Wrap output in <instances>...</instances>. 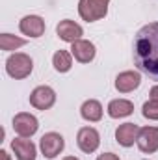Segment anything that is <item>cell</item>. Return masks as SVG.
Segmentation results:
<instances>
[{"label":"cell","instance_id":"6da1fadb","mask_svg":"<svg viewBox=\"0 0 158 160\" xmlns=\"http://www.w3.org/2000/svg\"><path fill=\"white\" fill-rule=\"evenodd\" d=\"M134 62L141 73L158 80V22L145 24L136 34Z\"/></svg>","mask_w":158,"mask_h":160},{"label":"cell","instance_id":"7a4b0ae2","mask_svg":"<svg viewBox=\"0 0 158 160\" xmlns=\"http://www.w3.org/2000/svg\"><path fill=\"white\" fill-rule=\"evenodd\" d=\"M32 69H34V62L24 52H15L6 60V71L15 80H22L26 77H30Z\"/></svg>","mask_w":158,"mask_h":160},{"label":"cell","instance_id":"3957f363","mask_svg":"<svg viewBox=\"0 0 158 160\" xmlns=\"http://www.w3.org/2000/svg\"><path fill=\"white\" fill-rule=\"evenodd\" d=\"M108 6H110V0H80L78 13L84 21L95 22V21H101L106 17Z\"/></svg>","mask_w":158,"mask_h":160},{"label":"cell","instance_id":"277c9868","mask_svg":"<svg viewBox=\"0 0 158 160\" xmlns=\"http://www.w3.org/2000/svg\"><path fill=\"white\" fill-rule=\"evenodd\" d=\"M39 128V121L36 116L28 114V112H21L13 118V130L21 136V138H32Z\"/></svg>","mask_w":158,"mask_h":160},{"label":"cell","instance_id":"5b68a950","mask_svg":"<svg viewBox=\"0 0 158 160\" xmlns=\"http://www.w3.org/2000/svg\"><path fill=\"white\" fill-rule=\"evenodd\" d=\"M39 147H41V153H43L47 158H56V157L63 151L65 140H63V136L58 134V132H47V134H43V138H41Z\"/></svg>","mask_w":158,"mask_h":160},{"label":"cell","instance_id":"8992f818","mask_svg":"<svg viewBox=\"0 0 158 160\" xmlns=\"http://www.w3.org/2000/svg\"><path fill=\"white\" fill-rule=\"evenodd\" d=\"M56 102V91L50 86H37L30 93V104L37 110H48Z\"/></svg>","mask_w":158,"mask_h":160},{"label":"cell","instance_id":"52a82bcc","mask_svg":"<svg viewBox=\"0 0 158 160\" xmlns=\"http://www.w3.org/2000/svg\"><path fill=\"white\" fill-rule=\"evenodd\" d=\"M77 143L84 153H95L101 145V134L97 132V128L93 127H84L80 128L78 134H77Z\"/></svg>","mask_w":158,"mask_h":160},{"label":"cell","instance_id":"ba28073f","mask_svg":"<svg viewBox=\"0 0 158 160\" xmlns=\"http://www.w3.org/2000/svg\"><path fill=\"white\" fill-rule=\"evenodd\" d=\"M138 147L141 153H156L158 151V127H143L140 128L138 140H136Z\"/></svg>","mask_w":158,"mask_h":160},{"label":"cell","instance_id":"9c48e42d","mask_svg":"<svg viewBox=\"0 0 158 160\" xmlns=\"http://www.w3.org/2000/svg\"><path fill=\"white\" fill-rule=\"evenodd\" d=\"M19 28L28 38H41L45 34V21L39 15H26V17L21 19Z\"/></svg>","mask_w":158,"mask_h":160},{"label":"cell","instance_id":"30bf717a","mask_svg":"<svg viewBox=\"0 0 158 160\" xmlns=\"http://www.w3.org/2000/svg\"><path fill=\"white\" fill-rule=\"evenodd\" d=\"M56 34H58V38L62 41L75 43V41H78L80 38L84 36V30H82V26L77 24L75 21L65 19V21H62V22L56 26Z\"/></svg>","mask_w":158,"mask_h":160},{"label":"cell","instance_id":"8fae6325","mask_svg":"<svg viewBox=\"0 0 158 160\" xmlns=\"http://www.w3.org/2000/svg\"><path fill=\"white\" fill-rule=\"evenodd\" d=\"M73 47H71V54L75 56V60L80 62V63H89V62H93V58H95V45L91 43V41H86V39H78L75 41V43H71Z\"/></svg>","mask_w":158,"mask_h":160},{"label":"cell","instance_id":"7c38bea8","mask_svg":"<svg viewBox=\"0 0 158 160\" xmlns=\"http://www.w3.org/2000/svg\"><path fill=\"white\" fill-rule=\"evenodd\" d=\"M11 149H13L17 160H36V155H37V149H36L34 142L28 140V138L13 140L11 142Z\"/></svg>","mask_w":158,"mask_h":160},{"label":"cell","instance_id":"4fadbf2b","mask_svg":"<svg viewBox=\"0 0 158 160\" xmlns=\"http://www.w3.org/2000/svg\"><path fill=\"white\" fill-rule=\"evenodd\" d=\"M138 134H140V127L138 125L123 123V125H119L117 130H116V140H117L119 145H123V147H132L134 142L138 140Z\"/></svg>","mask_w":158,"mask_h":160},{"label":"cell","instance_id":"5bb4252c","mask_svg":"<svg viewBox=\"0 0 158 160\" xmlns=\"http://www.w3.org/2000/svg\"><path fill=\"white\" fill-rule=\"evenodd\" d=\"M141 84V77L136 71H123L116 78V89L119 93H130Z\"/></svg>","mask_w":158,"mask_h":160},{"label":"cell","instance_id":"9a60e30c","mask_svg":"<svg viewBox=\"0 0 158 160\" xmlns=\"http://www.w3.org/2000/svg\"><path fill=\"white\" fill-rule=\"evenodd\" d=\"M134 112V104L126 99H114L108 104V116L114 119H121V118H128Z\"/></svg>","mask_w":158,"mask_h":160},{"label":"cell","instance_id":"2e32d148","mask_svg":"<svg viewBox=\"0 0 158 160\" xmlns=\"http://www.w3.org/2000/svg\"><path fill=\"white\" fill-rule=\"evenodd\" d=\"M80 114H82L84 119L89 121V123L101 121L102 119V104H101L99 101H95V99H89V101H86V102L82 104Z\"/></svg>","mask_w":158,"mask_h":160},{"label":"cell","instance_id":"e0dca14e","mask_svg":"<svg viewBox=\"0 0 158 160\" xmlns=\"http://www.w3.org/2000/svg\"><path fill=\"white\" fill-rule=\"evenodd\" d=\"M52 65L58 73H67L71 67H73V54L67 52V50H58L54 56H52Z\"/></svg>","mask_w":158,"mask_h":160},{"label":"cell","instance_id":"ac0fdd59","mask_svg":"<svg viewBox=\"0 0 158 160\" xmlns=\"http://www.w3.org/2000/svg\"><path fill=\"white\" fill-rule=\"evenodd\" d=\"M26 39L22 38H15L11 34H2L0 36V48L2 50H17L19 47H24Z\"/></svg>","mask_w":158,"mask_h":160},{"label":"cell","instance_id":"d6986e66","mask_svg":"<svg viewBox=\"0 0 158 160\" xmlns=\"http://www.w3.org/2000/svg\"><path fill=\"white\" fill-rule=\"evenodd\" d=\"M141 114H143L145 119L158 121V101H155V99L147 101V102L143 104V108H141Z\"/></svg>","mask_w":158,"mask_h":160},{"label":"cell","instance_id":"ffe728a7","mask_svg":"<svg viewBox=\"0 0 158 160\" xmlns=\"http://www.w3.org/2000/svg\"><path fill=\"white\" fill-rule=\"evenodd\" d=\"M97 160H121L117 155H114V153H104V155H101Z\"/></svg>","mask_w":158,"mask_h":160},{"label":"cell","instance_id":"44dd1931","mask_svg":"<svg viewBox=\"0 0 158 160\" xmlns=\"http://www.w3.org/2000/svg\"><path fill=\"white\" fill-rule=\"evenodd\" d=\"M149 95H151V99H155V101H158V86H153V88H151Z\"/></svg>","mask_w":158,"mask_h":160},{"label":"cell","instance_id":"7402d4cb","mask_svg":"<svg viewBox=\"0 0 158 160\" xmlns=\"http://www.w3.org/2000/svg\"><path fill=\"white\" fill-rule=\"evenodd\" d=\"M0 160H11L9 158V155H7V151H4V149L0 151Z\"/></svg>","mask_w":158,"mask_h":160},{"label":"cell","instance_id":"603a6c76","mask_svg":"<svg viewBox=\"0 0 158 160\" xmlns=\"http://www.w3.org/2000/svg\"><path fill=\"white\" fill-rule=\"evenodd\" d=\"M63 160H78V158H77V157H65Z\"/></svg>","mask_w":158,"mask_h":160}]
</instances>
